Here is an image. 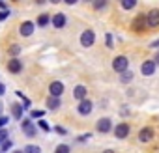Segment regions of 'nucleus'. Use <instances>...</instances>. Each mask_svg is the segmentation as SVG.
I'll return each mask as SVG.
<instances>
[{"label":"nucleus","mask_w":159,"mask_h":153,"mask_svg":"<svg viewBox=\"0 0 159 153\" xmlns=\"http://www.w3.org/2000/svg\"><path fill=\"white\" fill-rule=\"evenodd\" d=\"M131 30H135V32H146V30H148V19H146V13H140V15H137V17L133 19V23H131Z\"/></svg>","instance_id":"obj_1"},{"label":"nucleus","mask_w":159,"mask_h":153,"mask_svg":"<svg viewBox=\"0 0 159 153\" xmlns=\"http://www.w3.org/2000/svg\"><path fill=\"white\" fill-rule=\"evenodd\" d=\"M127 67H129V60L125 58V56H116L114 60H112V69L116 71V73H125L127 71Z\"/></svg>","instance_id":"obj_2"},{"label":"nucleus","mask_w":159,"mask_h":153,"mask_svg":"<svg viewBox=\"0 0 159 153\" xmlns=\"http://www.w3.org/2000/svg\"><path fill=\"white\" fill-rule=\"evenodd\" d=\"M94 41H96L94 30H84V32L81 34V45H83V47H92Z\"/></svg>","instance_id":"obj_3"},{"label":"nucleus","mask_w":159,"mask_h":153,"mask_svg":"<svg viewBox=\"0 0 159 153\" xmlns=\"http://www.w3.org/2000/svg\"><path fill=\"white\" fill-rule=\"evenodd\" d=\"M153 136H155V131H153L152 127H142V129L139 131V140H140V142H152Z\"/></svg>","instance_id":"obj_4"},{"label":"nucleus","mask_w":159,"mask_h":153,"mask_svg":"<svg viewBox=\"0 0 159 153\" xmlns=\"http://www.w3.org/2000/svg\"><path fill=\"white\" fill-rule=\"evenodd\" d=\"M92 108H94V103L88 101V99H84V101H81V103L77 105V110H79V114H81V116H88L92 112Z\"/></svg>","instance_id":"obj_5"},{"label":"nucleus","mask_w":159,"mask_h":153,"mask_svg":"<svg viewBox=\"0 0 159 153\" xmlns=\"http://www.w3.org/2000/svg\"><path fill=\"white\" fill-rule=\"evenodd\" d=\"M155 62L153 60H146V62H142V65H140V71H142V75L144 76H152L153 73H155Z\"/></svg>","instance_id":"obj_6"},{"label":"nucleus","mask_w":159,"mask_h":153,"mask_svg":"<svg viewBox=\"0 0 159 153\" xmlns=\"http://www.w3.org/2000/svg\"><path fill=\"white\" fill-rule=\"evenodd\" d=\"M49 94H51V97H60V95L64 94V84H62L60 81L51 82V84H49Z\"/></svg>","instance_id":"obj_7"},{"label":"nucleus","mask_w":159,"mask_h":153,"mask_svg":"<svg viewBox=\"0 0 159 153\" xmlns=\"http://www.w3.org/2000/svg\"><path fill=\"white\" fill-rule=\"evenodd\" d=\"M96 129H98L99 133L107 134V133L112 129V121H111L109 118H101V120H98V123H96Z\"/></svg>","instance_id":"obj_8"},{"label":"nucleus","mask_w":159,"mask_h":153,"mask_svg":"<svg viewBox=\"0 0 159 153\" xmlns=\"http://www.w3.org/2000/svg\"><path fill=\"white\" fill-rule=\"evenodd\" d=\"M148 19V28H157L159 26V10H152L146 13Z\"/></svg>","instance_id":"obj_9"},{"label":"nucleus","mask_w":159,"mask_h":153,"mask_svg":"<svg viewBox=\"0 0 159 153\" xmlns=\"http://www.w3.org/2000/svg\"><path fill=\"white\" fill-rule=\"evenodd\" d=\"M19 34H21V36H25V37L32 36V34H34V23H30V21H25V23L19 26Z\"/></svg>","instance_id":"obj_10"},{"label":"nucleus","mask_w":159,"mask_h":153,"mask_svg":"<svg viewBox=\"0 0 159 153\" xmlns=\"http://www.w3.org/2000/svg\"><path fill=\"white\" fill-rule=\"evenodd\" d=\"M21 69H23V62L19 60V58H11L10 62H8V71L10 73H21Z\"/></svg>","instance_id":"obj_11"},{"label":"nucleus","mask_w":159,"mask_h":153,"mask_svg":"<svg viewBox=\"0 0 159 153\" xmlns=\"http://www.w3.org/2000/svg\"><path fill=\"white\" fill-rule=\"evenodd\" d=\"M127 134H129V125L127 123H118L114 127V136L116 138H125Z\"/></svg>","instance_id":"obj_12"},{"label":"nucleus","mask_w":159,"mask_h":153,"mask_svg":"<svg viewBox=\"0 0 159 153\" xmlns=\"http://www.w3.org/2000/svg\"><path fill=\"white\" fill-rule=\"evenodd\" d=\"M86 94H88V90H86V86H83V84L75 86V90H73V97L79 99V101H84V99H86Z\"/></svg>","instance_id":"obj_13"},{"label":"nucleus","mask_w":159,"mask_h":153,"mask_svg":"<svg viewBox=\"0 0 159 153\" xmlns=\"http://www.w3.org/2000/svg\"><path fill=\"white\" fill-rule=\"evenodd\" d=\"M21 127H23V131H25V134H26V136H36V133H38L30 120H25V121L21 123Z\"/></svg>","instance_id":"obj_14"},{"label":"nucleus","mask_w":159,"mask_h":153,"mask_svg":"<svg viewBox=\"0 0 159 153\" xmlns=\"http://www.w3.org/2000/svg\"><path fill=\"white\" fill-rule=\"evenodd\" d=\"M52 24H54V28H64L66 26V15L64 13H56L52 17Z\"/></svg>","instance_id":"obj_15"},{"label":"nucleus","mask_w":159,"mask_h":153,"mask_svg":"<svg viewBox=\"0 0 159 153\" xmlns=\"http://www.w3.org/2000/svg\"><path fill=\"white\" fill-rule=\"evenodd\" d=\"M60 105H62V103H60V97H49V99H47V108H49V110H56Z\"/></svg>","instance_id":"obj_16"},{"label":"nucleus","mask_w":159,"mask_h":153,"mask_svg":"<svg viewBox=\"0 0 159 153\" xmlns=\"http://www.w3.org/2000/svg\"><path fill=\"white\" fill-rule=\"evenodd\" d=\"M36 23H38L39 26H47L49 23H52V19L49 17V13H41V15L38 17V21H36Z\"/></svg>","instance_id":"obj_17"},{"label":"nucleus","mask_w":159,"mask_h":153,"mask_svg":"<svg viewBox=\"0 0 159 153\" xmlns=\"http://www.w3.org/2000/svg\"><path fill=\"white\" fill-rule=\"evenodd\" d=\"M23 105H11V112H13V118L15 120H21L23 118Z\"/></svg>","instance_id":"obj_18"},{"label":"nucleus","mask_w":159,"mask_h":153,"mask_svg":"<svg viewBox=\"0 0 159 153\" xmlns=\"http://www.w3.org/2000/svg\"><path fill=\"white\" fill-rule=\"evenodd\" d=\"M15 95L23 99V108H30V105H32V103H30V99H28V97H25V94H23V92H19V90H17V92H15Z\"/></svg>","instance_id":"obj_19"},{"label":"nucleus","mask_w":159,"mask_h":153,"mask_svg":"<svg viewBox=\"0 0 159 153\" xmlns=\"http://www.w3.org/2000/svg\"><path fill=\"white\" fill-rule=\"evenodd\" d=\"M120 81H122V82H131V81H133V73H131V71L122 73V75H120Z\"/></svg>","instance_id":"obj_20"},{"label":"nucleus","mask_w":159,"mask_h":153,"mask_svg":"<svg viewBox=\"0 0 159 153\" xmlns=\"http://www.w3.org/2000/svg\"><path fill=\"white\" fill-rule=\"evenodd\" d=\"M135 6H137L135 0H124V2H122V8H124V10H133Z\"/></svg>","instance_id":"obj_21"},{"label":"nucleus","mask_w":159,"mask_h":153,"mask_svg":"<svg viewBox=\"0 0 159 153\" xmlns=\"http://www.w3.org/2000/svg\"><path fill=\"white\" fill-rule=\"evenodd\" d=\"M71 149H69V146L67 144H60V146H56V149H54V153H69Z\"/></svg>","instance_id":"obj_22"},{"label":"nucleus","mask_w":159,"mask_h":153,"mask_svg":"<svg viewBox=\"0 0 159 153\" xmlns=\"http://www.w3.org/2000/svg\"><path fill=\"white\" fill-rule=\"evenodd\" d=\"M25 153H41V149H39V146H26L25 147Z\"/></svg>","instance_id":"obj_23"},{"label":"nucleus","mask_w":159,"mask_h":153,"mask_svg":"<svg viewBox=\"0 0 159 153\" xmlns=\"http://www.w3.org/2000/svg\"><path fill=\"white\" fill-rule=\"evenodd\" d=\"M45 110H32L30 112V120H38V118H43Z\"/></svg>","instance_id":"obj_24"},{"label":"nucleus","mask_w":159,"mask_h":153,"mask_svg":"<svg viewBox=\"0 0 159 153\" xmlns=\"http://www.w3.org/2000/svg\"><path fill=\"white\" fill-rule=\"evenodd\" d=\"M11 146H13V142H11V140H4V142H2V146H0V149H2V151H10V149H11Z\"/></svg>","instance_id":"obj_25"},{"label":"nucleus","mask_w":159,"mask_h":153,"mask_svg":"<svg viewBox=\"0 0 159 153\" xmlns=\"http://www.w3.org/2000/svg\"><path fill=\"white\" fill-rule=\"evenodd\" d=\"M38 123H39V129H43L45 133H49V131H51V127H49V123H47L45 120H39Z\"/></svg>","instance_id":"obj_26"},{"label":"nucleus","mask_w":159,"mask_h":153,"mask_svg":"<svg viewBox=\"0 0 159 153\" xmlns=\"http://www.w3.org/2000/svg\"><path fill=\"white\" fill-rule=\"evenodd\" d=\"M105 45H107L109 49L114 47V45H112V34H107V36H105Z\"/></svg>","instance_id":"obj_27"},{"label":"nucleus","mask_w":159,"mask_h":153,"mask_svg":"<svg viewBox=\"0 0 159 153\" xmlns=\"http://www.w3.org/2000/svg\"><path fill=\"white\" fill-rule=\"evenodd\" d=\"M10 52H11V54H19V52H21V47H19L17 43H13V45L10 47Z\"/></svg>","instance_id":"obj_28"},{"label":"nucleus","mask_w":159,"mask_h":153,"mask_svg":"<svg viewBox=\"0 0 159 153\" xmlns=\"http://www.w3.org/2000/svg\"><path fill=\"white\" fill-rule=\"evenodd\" d=\"M8 121H10V118H8V116H0V131H2V127H4Z\"/></svg>","instance_id":"obj_29"},{"label":"nucleus","mask_w":159,"mask_h":153,"mask_svg":"<svg viewBox=\"0 0 159 153\" xmlns=\"http://www.w3.org/2000/svg\"><path fill=\"white\" fill-rule=\"evenodd\" d=\"M10 17V10H4V11H0V21H6Z\"/></svg>","instance_id":"obj_30"},{"label":"nucleus","mask_w":159,"mask_h":153,"mask_svg":"<svg viewBox=\"0 0 159 153\" xmlns=\"http://www.w3.org/2000/svg\"><path fill=\"white\" fill-rule=\"evenodd\" d=\"M54 131H56L58 134H62V136H64V134H67V131H66L64 127H60V125H56V127H54Z\"/></svg>","instance_id":"obj_31"},{"label":"nucleus","mask_w":159,"mask_h":153,"mask_svg":"<svg viewBox=\"0 0 159 153\" xmlns=\"http://www.w3.org/2000/svg\"><path fill=\"white\" fill-rule=\"evenodd\" d=\"M4 140H8V131L6 129L0 131V142H4Z\"/></svg>","instance_id":"obj_32"},{"label":"nucleus","mask_w":159,"mask_h":153,"mask_svg":"<svg viewBox=\"0 0 159 153\" xmlns=\"http://www.w3.org/2000/svg\"><path fill=\"white\" fill-rule=\"evenodd\" d=\"M105 6H107V2H96V4H94L96 10H101V8H105Z\"/></svg>","instance_id":"obj_33"},{"label":"nucleus","mask_w":159,"mask_h":153,"mask_svg":"<svg viewBox=\"0 0 159 153\" xmlns=\"http://www.w3.org/2000/svg\"><path fill=\"white\" fill-rule=\"evenodd\" d=\"M4 92H6V86H4L2 82H0V95H4Z\"/></svg>","instance_id":"obj_34"},{"label":"nucleus","mask_w":159,"mask_h":153,"mask_svg":"<svg viewBox=\"0 0 159 153\" xmlns=\"http://www.w3.org/2000/svg\"><path fill=\"white\" fill-rule=\"evenodd\" d=\"M150 47H153V49H159V39H157V41H153V43H152Z\"/></svg>","instance_id":"obj_35"},{"label":"nucleus","mask_w":159,"mask_h":153,"mask_svg":"<svg viewBox=\"0 0 159 153\" xmlns=\"http://www.w3.org/2000/svg\"><path fill=\"white\" fill-rule=\"evenodd\" d=\"M153 62H155V65H159V52H157V54L153 56Z\"/></svg>","instance_id":"obj_36"},{"label":"nucleus","mask_w":159,"mask_h":153,"mask_svg":"<svg viewBox=\"0 0 159 153\" xmlns=\"http://www.w3.org/2000/svg\"><path fill=\"white\" fill-rule=\"evenodd\" d=\"M0 8H2V11H4V10H8V8H6V4H4V2H0Z\"/></svg>","instance_id":"obj_37"},{"label":"nucleus","mask_w":159,"mask_h":153,"mask_svg":"<svg viewBox=\"0 0 159 153\" xmlns=\"http://www.w3.org/2000/svg\"><path fill=\"white\" fill-rule=\"evenodd\" d=\"M103 153H114V151H112V149H105Z\"/></svg>","instance_id":"obj_38"}]
</instances>
